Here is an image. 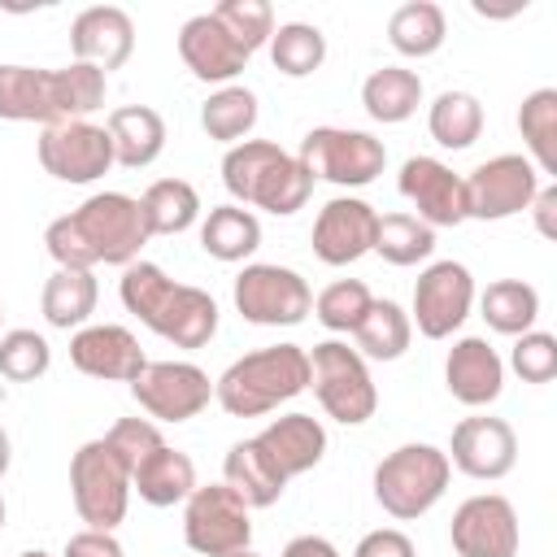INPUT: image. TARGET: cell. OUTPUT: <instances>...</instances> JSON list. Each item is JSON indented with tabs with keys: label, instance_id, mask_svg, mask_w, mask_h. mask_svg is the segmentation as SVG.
Segmentation results:
<instances>
[{
	"label": "cell",
	"instance_id": "obj_36",
	"mask_svg": "<svg viewBox=\"0 0 557 557\" xmlns=\"http://www.w3.org/2000/svg\"><path fill=\"white\" fill-rule=\"evenodd\" d=\"M257 122V96L239 83H226L218 87L205 104H200V126L209 139H222V144H239Z\"/></svg>",
	"mask_w": 557,
	"mask_h": 557
},
{
	"label": "cell",
	"instance_id": "obj_52",
	"mask_svg": "<svg viewBox=\"0 0 557 557\" xmlns=\"http://www.w3.org/2000/svg\"><path fill=\"white\" fill-rule=\"evenodd\" d=\"M231 557H261V553H252V548H239V553H231Z\"/></svg>",
	"mask_w": 557,
	"mask_h": 557
},
{
	"label": "cell",
	"instance_id": "obj_8",
	"mask_svg": "<svg viewBox=\"0 0 557 557\" xmlns=\"http://www.w3.org/2000/svg\"><path fill=\"white\" fill-rule=\"evenodd\" d=\"M296 161L326 183L339 187H366L383 174L387 165V148L370 135V131H348V126H313L300 139Z\"/></svg>",
	"mask_w": 557,
	"mask_h": 557
},
{
	"label": "cell",
	"instance_id": "obj_40",
	"mask_svg": "<svg viewBox=\"0 0 557 557\" xmlns=\"http://www.w3.org/2000/svg\"><path fill=\"white\" fill-rule=\"evenodd\" d=\"M57 74V104H61V122H78L91 109L104 104V70L87 65V61H70Z\"/></svg>",
	"mask_w": 557,
	"mask_h": 557
},
{
	"label": "cell",
	"instance_id": "obj_32",
	"mask_svg": "<svg viewBox=\"0 0 557 557\" xmlns=\"http://www.w3.org/2000/svg\"><path fill=\"white\" fill-rule=\"evenodd\" d=\"M352 335H357L361 357L396 361V357L409 348L413 322H409V313H405L396 300H370V309L361 313V322L352 326Z\"/></svg>",
	"mask_w": 557,
	"mask_h": 557
},
{
	"label": "cell",
	"instance_id": "obj_17",
	"mask_svg": "<svg viewBox=\"0 0 557 557\" xmlns=\"http://www.w3.org/2000/svg\"><path fill=\"white\" fill-rule=\"evenodd\" d=\"M374 226H379V213L357 200V196H335L318 209V222H313V252L318 261L326 265H348L357 261L361 252L374 248Z\"/></svg>",
	"mask_w": 557,
	"mask_h": 557
},
{
	"label": "cell",
	"instance_id": "obj_10",
	"mask_svg": "<svg viewBox=\"0 0 557 557\" xmlns=\"http://www.w3.org/2000/svg\"><path fill=\"white\" fill-rule=\"evenodd\" d=\"M235 309L257 326H296L313 309V292L296 270L252 261L235 278Z\"/></svg>",
	"mask_w": 557,
	"mask_h": 557
},
{
	"label": "cell",
	"instance_id": "obj_22",
	"mask_svg": "<svg viewBox=\"0 0 557 557\" xmlns=\"http://www.w3.org/2000/svg\"><path fill=\"white\" fill-rule=\"evenodd\" d=\"M252 440H257V448L265 453V461L274 466V474L283 483L305 474V470H313L322 461V453H326V431H322V422L313 413H283Z\"/></svg>",
	"mask_w": 557,
	"mask_h": 557
},
{
	"label": "cell",
	"instance_id": "obj_30",
	"mask_svg": "<svg viewBox=\"0 0 557 557\" xmlns=\"http://www.w3.org/2000/svg\"><path fill=\"white\" fill-rule=\"evenodd\" d=\"M444 30H448V22H444V9H440L435 0H405V4H396L392 17H387V39H392V48L405 52V57H426V52H435V48L444 44Z\"/></svg>",
	"mask_w": 557,
	"mask_h": 557
},
{
	"label": "cell",
	"instance_id": "obj_6",
	"mask_svg": "<svg viewBox=\"0 0 557 557\" xmlns=\"http://www.w3.org/2000/svg\"><path fill=\"white\" fill-rule=\"evenodd\" d=\"M70 492H74V509L91 531H113L126 518V500H131V466L100 440H87L74 457H70Z\"/></svg>",
	"mask_w": 557,
	"mask_h": 557
},
{
	"label": "cell",
	"instance_id": "obj_43",
	"mask_svg": "<svg viewBox=\"0 0 557 557\" xmlns=\"http://www.w3.org/2000/svg\"><path fill=\"white\" fill-rule=\"evenodd\" d=\"M48 361H52V348H48V339L39 331L17 326V331L0 335V374L4 379L30 383V379H39L48 370Z\"/></svg>",
	"mask_w": 557,
	"mask_h": 557
},
{
	"label": "cell",
	"instance_id": "obj_21",
	"mask_svg": "<svg viewBox=\"0 0 557 557\" xmlns=\"http://www.w3.org/2000/svg\"><path fill=\"white\" fill-rule=\"evenodd\" d=\"M178 57L205 83H231L248 65V52L231 39V30L213 13H191L178 26Z\"/></svg>",
	"mask_w": 557,
	"mask_h": 557
},
{
	"label": "cell",
	"instance_id": "obj_13",
	"mask_svg": "<svg viewBox=\"0 0 557 557\" xmlns=\"http://www.w3.org/2000/svg\"><path fill=\"white\" fill-rule=\"evenodd\" d=\"M131 396L139 400V409H148L161 422H187L209 405L213 383L191 361H148L135 374Z\"/></svg>",
	"mask_w": 557,
	"mask_h": 557
},
{
	"label": "cell",
	"instance_id": "obj_51",
	"mask_svg": "<svg viewBox=\"0 0 557 557\" xmlns=\"http://www.w3.org/2000/svg\"><path fill=\"white\" fill-rule=\"evenodd\" d=\"M9 461H13V444H9V431L0 426V474L9 470Z\"/></svg>",
	"mask_w": 557,
	"mask_h": 557
},
{
	"label": "cell",
	"instance_id": "obj_35",
	"mask_svg": "<svg viewBox=\"0 0 557 557\" xmlns=\"http://www.w3.org/2000/svg\"><path fill=\"white\" fill-rule=\"evenodd\" d=\"M479 305H483V318L492 331L522 335V331H531V322L540 313V292L522 278H496V283H487Z\"/></svg>",
	"mask_w": 557,
	"mask_h": 557
},
{
	"label": "cell",
	"instance_id": "obj_7",
	"mask_svg": "<svg viewBox=\"0 0 557 557\" xmlns=\"http://www.w3.org/2000/svg\"><path fill=\"white\" fill-rule=\"evenodd\" d=\"M309 383L322 400V409L344 422V426H357L374 413L379 405V392H374V379L366 370V357L339 339H322L313 344L309 352Z\"/></svg>",
	"mask_w": 557,
	"mask_h": 557
},
{
	"label": "cell",
	"instance_id": "obj_11",
	"mask_svg": "<svg viewBox=\"0 0 557 557\" xmlns=\"http://www.w3.org/2000/svg\"><path fill=\"white\" fill-rule=\"evenodd\" d=\"M535 191H540V174L527 157L518 152L487 157L466 174V218L496 222V218L522 213Z\"/></svg>",
	"mask_w": 557,
	"mask_h": 557
},
{
	"label": "cell",
	"instance_id": "obj_19",
	"mask_svg": "<svg viewBox=\"0 0 557 557\" xmlns=\"http://www.w3.org/2000/svg\"><path fill=\"white\" fill-rule=\"evenodd\" d=\"M70 48L74 61L117 70L135 48V22L122 4H87L70 22Z\"/></svg>",
	"mask_w": 557,
	"mask_h": 557
},
{
	"label": "cell",
	"instance_id": "obj_31",
	"mask_svg": "<svg viewBox=\"0 0 557 557\" xmlns=\"http://www.w3.org/2000/svg\"><path fill=\"white\" fill-rule=\"evenodd\" d=\"M200 244L218 261H244L261 244V222L244 205H218L200 226Z\"/></svg>",
	"mask_w": 557,
	"mask_h": 557
},
{
	"label": "cell",
	"instance_id": "obj_34",
	"mask_svg": "<svg viewBox=\"0 0 557 557\" xmlns=\"http://www.w3.org/2000/svg\"><path fill=\"white\" fill-rule=\"evenodd\" d=\"M518 131L544 174H557V87H535L518 104Z\"/></svg>",
	"mask_w": 557,
	"mask_h": 557
},
{
	"label": "cell",
	"instance_id": "obj_25",
	"mask_svg": "<svg viewBox=\"0 0 557 557\" xmlns=\"http://www.w3.org/2000/svg\"><path fill=\"white\" fill-rule=\"evenodd\" d=\"M104 131H109V144H113V161L126 165V170H139V165L157 161L161 148H165V117L152 104L113 109Z\"/></svg>",
	"mask_w": 557,
	"mask_h": 557
},
{
	"label": "cell",
	"instance_id": "obj_5",
	"mask_svg": "<svg viewBox=\"0 0 557 557\" xmlns=\"http://www.w3.org/2000/svg\"><path fill=\"white\" fill-rule=\"evenodd\" d=\"M448 474V453H440L435 444H400L374 466V500L392 518H418L444 496Z\"/></svg>",
	"mask_w": 557,
	"mask_h": 557
},
{
	"label": "cell",
	"instance_id": "obj_23",
	"mask_svg": "<svg viewBox=\"0 0 557 557\" xmlns=\"http://www.w3.org/2000/svg\"><path fill=\"white\" fill-rule=\"evenodd\" d=\"M444 383H448L453 400H461V405H492L505 383V361L496 357V348L487 339L466 335L444 357Z\"/></svg>",
	"mask_w": 557,
	"mask_h": 557
},
{
	"label": "cell",
	"instance_id": "obj_44",
	"mask_svg": "<svg viewBox=\"0 0 557 557\" xmlns=\"http://www.w3.org/2000/svg\"><path fill=\"white\" fill-rule=\"evenodd\" d=\"M509 366L518 370L522 383H548L557 374V335L548 331H522L513 352H509Z\"/></svg>",
	"mask_w": 557,
	"mask_h": 557
},
{
	"label": "cell",
	"instance_id": "obj_50",
	"mask_svg": "<svg viewBox=\"0 0 557 557\" xmlns=\"http://www.w3.org/2000/svg\"><path fill=\"white\" fill-rule=\"evenodd\" d=\"M518 9H527V0H509V4H487V0H474V13H483V17H509V13H518Z\"/></svg>",
	"mask_w": 557,
	"mask_h": 557
},
{
	"label": "cell",
	"instance_id": "obj_37",
	"mask_svg": "<svg viewBox=\"0 0 557 557\" xmlns=\"http://www.w3.org/2000/svg\"><path fill=\"white\" fill-rule=\"evenodd\" d=\"M426 126H431L435 144H444V148H470L479 139V131H483V104L470 91L448 87V91L435 96V104L426 113Z\"/></svg>",
	"mask_w": 557,
	"mask_h": 557
},
{
	"label": "cell",
	"instance_id": "obj_18",
	"mask_svg": "<svg viewBox=\"0 0 557 557\" xmlns=\"http://www.w3.org/2000/svg\"><path fill=\"white\" fill-rule=\"evenodd\" d=\"M453 461L470 479H500L518 461V435L505 418H461L453 426Z\"/></svg>",
	"mask_w": 557,
	"mask_h": 557
},
{
	"label": "cell",
	"instance_id": "obj_49",
	"mask_svg": "<svg viewBox=\"0 0 557 557\" xmlns=\"http://www.w3.org/2000/svg\"><path fill=\"white\" fill-rule=\"evenodd\" d=\"M283 557H339V548L322 535H296V540H287Z\"/></svg>",
	"mask_w": 557,
	"mask_h": 557
},
{
	"label": "cell",
	"instance_id": "obj_54",
	"mask_svg": "<svg viewBox=\"0 0 557 557\" xmlns=\"http://www.w3.org/2000/svg\"><path fill=\"white\" fill-rule=\"evenodd\" d=\"M0 527H4V500H0Z\"/></svg>",
	"mask_w": 557,
	"mask_h": 557
},
{
	"label": "cell",
	"instance_id": "obj_53",
	"mask_svg": "<svg viewBox=\"0 0 557 557\" xmlns=\"http://www.w3.org/2000/svg\"><path fill=\"white\" fill-rule=\"evenodd\" d=\"M22 557H48V553H44V548H30V553H22Z\"/></svg>",
	"mask_w": 557,
	"mask_h": 557
},
{
	"label": "cell",
	"instance_id": "obj_42",
	"mask_svg": "<svg viewBox=\"0 0 557 557\" xmlns=\"http://www.w3.org/2000/svg\"><path fill=\"white\" fill-rule=\"evenodd\" d=\"M370 300L374 296H370V287L361 278H335V283H326L318 292L313 313H318V322L326 331H352L361 322V313L370 309Z\"/></svg>",
	"mask_w": 557,
	"mask_h": 557
},
{
	"label": "cell",
	"instance_id": "obj_55",
	"mask_svg": "<svg viewBox=\"0 0 557 557\" xmlns=\"http://www.w3.org/2000/svg\"><path fill=\"white\" fill-rule=\"evenodd\" d=\"M0 322H4V309H0Z\"/></svg>",
	"mask_w": 557,
	"mask_h": 557
},
{
	"label": "cell",
	"instance_id": "obj_45",
	"mask_svg": "<svg viewBox=\"0 0 557 557\" xmlns=\"http://www.w3.org/2000/svg\"><path fill=\"white\" fill-rule=\"evenodd\" d=\"M104 444L135 470V461L139 457H148L157 444H165L161 440V431H157V422H148V418H117L113 426H109V435H104Z\"/></svg>",
	"mask_w": 557,
	"mask_h": 557
},
{
	"label": "cell",
	"instance_id": "obj_2",
	"mask_svg": "<svg viewBox=\"0 0 557 557\" xmlns=\"http://www.w3.org/2000/svg\"><path fill=\"white\" fill-rule=\"evenodd\" d=\"M122 305L174 348H205L218 331V300L191 283H174L152 261L122 270Z\"/></svg>",
	"mask_w": 557,
	"mask_h": 557
},
{
	"label": "cell",
	"instance_id": "obj_48",
	"mask_svg": "<svg viewBox=\"0 0 557 557\" xmlns=\"http://www.w3.org/2000/svg\"><path fill=\"white\" fill-rule=\"evenodd\" d=\"M527 209L535 213L540 235H544V239H557V187H540V191L531 196V205H527Z\"/></svg>",
	"mask_w": 557,
	"mask_h": 557
},
{
	"label": "cell",
	"instance_id": "obj_39",
	"mask_svg": "<svg viewBox=\"0 0 557 557\" xmlns=\"http://www.w3.org/2000/svg\"><path fill=\"white\" fill-rule=\"evenodd\" d=\"M431 248H435V231L413 213H383L374 226V252L392 265H413L431 257Z\"/></svg>",
	"mask_w": 557,
	"mask_h": 557
},
{
	"label": "cell",
	"instance_id": "obj_28",
	"mask_svg": "<svg viewBox=\"0 0 557 557\" xmlns=\"http://www.w3.org/2000/svg\"><path fill=\"white\" fill-rule=\"evenodd\" d=\"M422 100V78L405 65H379L361 83V104L374 122H405Z\"/></svg>",
	"mask_w": 557,
	"mask_h": 557
},
{
	"label": "cell",
	"instance_id": "obj_33",
	"mask_svg": "<svg viewBox=\"0 0 557 557\" xmlns=\"http://www.w3.org/2000/svg\"><path fill=\"white\" fill-rule=\"evenodd\" d=\"M96 278H91V270H52V278L44 283V318L52 322V326H61V331H70V326H83L87 318H91V309H96Z\"/></svg>",
	"mask_w": 557,
	"mask_h": 557
},
{
	"label": "cell",
	"instance_id": "obj_27",
	"mask_svg": "<svg viewBox=\"0 0 557 557\" xmlns=\"http://www.w3.org/2000/svg\"><path fill=\"white\" fill-rule=\"evenodd\" d=\"M222 483L248 505V509H265V505H274L278 496H283V479L274 474V466L265 461V453L257 448V440H239V444H231V453H226V461H222Z\"/></svg>",
	"mask_w": 557,
	"mask_h": 557
},
{
	"label": "cell",
	"instance_id": "obj_46",
	"mask_svg": "<svg viewBox=\"0 0 557 557\" xmlns=\"http://www.w3.org/2000/svg\"><path fill=\"white\" fill-rule=\"evenodd\" d=\"M352 557H418V553H413V540L405 531L379 527V531H370V535L357 540V553Z\"/></svg>",
	"mask_w": 557,
	"mask_h": 557
},
{
	"label": "cell",
	"instance_id": "obj_3",
	"mask_svg": "<svg viewBox=\"0 0 557 557\" xmlns=\"http://www.w3.org/2000/svg\"><path fill=\"white\" fill-rule=\"evenodd\" d=\"M305 387H309V352L300 344H270L231 361L213 383V396L231 418H257L300 396Z\"/></svg>",
	"mask_w": 557,
	"mask_h": 557
},
{
	"label": "cell",
	"instance_id": "obj_20",
	"mask_svg": "<svg viewBox=\"0 0 557 557\" xmlns=\"http://www.w3.org/2000/svg\"><path fill=\"white\" fill-rule=\"evenodd\" d=\"M70 361H74V370H83L91 379H117V383H135V374L148 366L139 339L113 322L78 326L70 339Z\"/></svg>",
	"mask_w": 557,
	"mask_h": 557
},
{
	"label": "cell",
	"instance_id": "obj_15",
	"mask_svg": "<svg viewBox=\"0 0 557 557\" xmlns=\"http://www.w3.org/2000/svg\"><path fill=\"white\" fill-rule=\"evenodd\" d=\"M448 535L461 557H513L518 553V513L505 496L483 492V496H470L457 505Z\"/></svg>",
	"mask_w": 557,
	"mask_h": 557
},
{
	"label": "cell",
	"instance_id": "obj_29",
	"mask_svg": "<svg viewBox=\"0 0 557 557\" xmlns=\"http://www.w3.org/2000/svg\"><path fill=\"white\" fill-rule=\"evenodd\" d=\"M139 213L148 235H178L196 222L200 213V196L187 178H157L148 183V191L139 196Z\"/></svg>",
	"mask_w": 557,
	"mask_h": 557
},
{
	"label": "cell",
	"instance_id": "obj_41",
	"mask_svg": "<svg viewBox=\"0 0 557 557\" xmlns=\"http://www.w3.org/2000/svg\"><path fill=\"white\" fill-rule=\"evenodd\" d=\"M226 30H231V39L252 57L261 44H270V35H274V9H270V0H222L218 9H209Z\"/></svg>",
	"mask_w": 557,
	"mask_h": 557
},
{
	"label": "cell",
	"instance_id": "obj_24",
	"mask_svg": "<svg viewBox=\"0 0 557 557\" xmlns=\"http://www.w3.org/2000/svg\"><path fill=\"white\" fill-rule=\"evenodd\" d=\"M0 117L9 122H61L57 104V74L44 65H13L0 61Z\"/></svg>",
	"mask_w": 557,
	"mask_h": 557
},
{
	"label": "cell",
	"instance_id": "obj_16",
	"mask_svg": "<svg viewBox=\"0 0 557 557\" xmlns=\"http://www.w3.org/2000/svg\"><path fill=\"white\" fill-rule=\"evenodd\" d=\"M400 196L418 209L431 231L466 222V178L435 157H409L400 165Z\"/></svg>",
	"mask_w": 557,
	"mask_h": 557
},
{
	"label": "cell",
	"instance_id": "obj_1",
	"mask_svg": "<svg viewBox=\"0 0 557 557\" xmlns=\"http://www.w3.org/2000/svg\"><path fill=\"white\" fill-rule=\"evenodd\" d=\"M148 226L139 200L126 191H96L65 218H52L44 244L61 270H91V265H131L148 244Z\"/></svg>",
	"mask_w": 557,
	"mask_h": 557
},
{
	"label": "cell",
	"instance_id": "obj_12",
	"mask_svg": "<svg viewBox=\"0 0 557 557\" xmlns=\"http://www.w3.org/2000/svg\"><path fill=\"white\" fill-rule=\"evenodd\" d=\"M39 165L61 183H96L113 165L109 131L78 117V122H52L39 135Z\"/></svg>",
	"mask_w": 557,
	"mask_h": 557
},
{
	"label": "cell",
	"instance_id": "obj_14",
	"mask_svg": "<svg viewBox=\"0 0 557 557\" xmlns=\"http://www.w3.org/2000/svg\"><path fill=\"white\" fill-rule=\"evenodd\" d=\"M470 300H474V278L461 261H435L418 274L413 283V318H418V331L426 339H444L453 335L466 313H470Z\"/></svg>",
	"mask_w": 557,
	"mask_h": 557
},
{
	"label": "cell",
	"instance_id": "obj_38",
	"mask_svg": "<svg viewBox=\"0 0 557 557\" xmlns=\"http://www.w3.org/2000/svg\"><path fill=\"white\" fill-rule=\"evenodd\" d=\"M270 61L274 70L305 78L326 61V35L313 22H278L270 35Z\"/></svg>",
	"mask_w": 557,
	"mask_h": 557
},
{
	"label": "cell",
	"instance_id": "obj_4",
	"mask_svg": "<svg viewBox=\"0 0 557 557\" xmlns=\"http://www.w3.org/2000/svg\"><path fill=\"white\" fill-rule=\"evenodd\" d=\"M222 183H226V191L235 200L261 205V209H270L278 218L296 213L313 191V174L270 139L231 144L226 157H222Z\"/></svg>",
	"mask_w": 557,
	"mask_h": 557
},
{
	"label": "cell",
	"instance_id": "obj_47",
	"mask_svg": "<svg viewBox=\"0 0 557 557\" xmlns=\"http://www.w3.org/2000/svg\"><path fill=\"white\" fill-rule=\"evenodd\" d=\"M65 557H122V544L109 531H78L65 540Z\"/></svg>",
	"mask_w": 557,
	"mask_h": 557
},
{
	"label": "cell",
	"instance_id": "obj_9",
	"mask_svg": "<svg viewBox=\"0 0 557 557\" xmlns=\"http://www.w3.org/2000/svg\"><path fill=\"white\" fill-rule=\"evenodd\" d=\"M183 535H187V548L200 557H231V553L248 548V540H252L248 505L226 483L191 487L187 509H183Z\"/></svg>",
	"mask_w": 557,
	"mask_h": 557
},
{
	"label": "cell",
	"instance_id": "obj_26",
	"mask_svg": "<svg viewBox=\"0 0 557 557\" xmlns=\"http://www.w3.org/2000/svg\"><path fill=\"white\" fill-rule=\"evenodd\" d=\"M191 487H196V466L183 448L170 444H157L131 470V492H139V500L148 505H178L191 496Z\"/></svg>",
	"mask_w": 557,
	"mask_h": 557
}]
</instances>
